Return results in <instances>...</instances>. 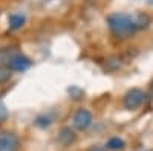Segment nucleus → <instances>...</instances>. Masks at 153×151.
<instances>
[{
  "mask_svg": "<svg viewBox=\"0 0 153 151\" xmlns=\"http://www.w3.org/2000/svg\"><path fill=\"white\" fill-rule=\"evenodd\" d=\"M107 24L112 34L118 38H129L138 31V24L136 20L129 15V14H123V12H115L107 17Z\"/></svg>",
  "mask_w": 153,
  "mask_h": 151,
  "instance_id": "nucleus-1",
  "label": "nucleus"
},
{
  "mask_svg": "<svg viewBox=\"0 0 153 151\" xmlns=\"http://www.w3.org/2000/svg\"><path fill=\"white\" fill-rule=\"evenodd\" d=\"M146 99V93L141 89H130L123 98V105L127 110H136L143 105Z\"/></svg>",
  "mask_w": 153,
  "mask_h": 151,
  "instance_id": "nucleus-2",
  "label": "nucleus"
},
{
  "mask_svg": "<svg viewBox=\"0 0 153 151\" xmlns=\"http://www.w3.org/2000/svg\"><path fill=\"white\" fill-rule=\"evenodd\" d=\"M72 124H74V127L76 130H80V131L87 130L89 127H91V124H92V113L89 110H86V108H80L74 115Z\"/></svg>",
  "mask_w": 153,
  "mask_h": 151,
  "instance_id": "nucleus-3",
  "label": "nucleus"
},
{
  "mask_svg": "<svg viewBox=\"0 0 153 151\" xmlns=\"http://www.w3.org/2000/svg\"><path fill=\"white\" fill-rule=\"evenodd\" d=\"M19 137L12 131H0V151H17Z\"/></svg>",
  "mask_w": 153,
  "mask_h": 151,
  "instance_id": "nucleus-4",
  "label": "nucleus"
},
{
  "mask_svg": "<svg viewBox=\"0 0 153 151\" xmlns=\"http://www.w3.org/2000/svg\"><path fill=\"white\" fill-rule=\"evenodd\" d=\"M6 67H9L12 72H25V70H28L31 67V60L28 57H25L23 54L17 52L11 58V61L8 63Z\"/></svg>",
  "mask_w": 153,
  "mask_h": 151,
  "instance_id": "nucleus-5",
  "label": "nucleus"
},
{
  "mask_svg": "<svg viewBox=\"0 0 153 151\" xmlns=\"http://www.w3.org/2000/svg\"><path fill=\"white\" fill-rule=\"evenodd\" d=\"M76 139V134L75 131L71 128V127H65V128H61L60 133H58V142L63 145V147H69L75 142Z\"/></svg>",
  "mask_w": 153,
  "mask_h": 151,
  "instance_id": "nucleus-6",
  "label": "nucleus"
},
{
  "mask_svg": "<svg viewBox=\"0 0 153 151\" xmlns=\"http://www.w3.org/2000/svg\"><path fill=\"white\" fill-rule=\"evenodd\" d=\"M8 23H9L11 31H17V29H22L23 24L26 23V17L22 15V14H11L9 18H8Z\"/></svg>",
  "mask_w": 153,
  "mask_h": 151,
  "instance_id": "nucleus-7",
  "label": "nucleus"
},
{
  "mask_svg": "<svg viewBox=\"0 0 153 151\" xmlns=\"http://www.w3.org/2000/svg\"><path fill=\"white\" fill-rule=\"evenodd\" d=\"M19 50L16 47H3L0 49V66H8V63L11 61V58L14 57Z\"/></svg>",
  "mask_w": 153,
  "mask_h": 151,
  "instance_id": "nucleus-8",
  "label": "nucleus"
},
{
  "mask_svg": "<svg viewBox=\"0 0 153 151\" xmlns=\"http://www.w3.org/2000/svg\"><path fill=\"white\" fill-rule=\"evenodd\" d=\"M124 141L123 139H120V137H110V139L107 141V144H106V147H107V150H112V151H118V150H123L124 148Z\"/></svg>",
  "mask_w": 153,
  "mask_h": 151,
  "instance_id": "nucleus-9",
  "label": "nucleus"
},
{
  "mask_svg": "<svg viewBox=\"0 0 153 151\" xmlns=\"http://www.w3.org/2000/svg\"><path fill=\"white\" fill-rule=\"evenodd\" d=\"M12 77V70L6 66H0V84H5L11 80Z\"/></svg>",
  "mask_w": 153,
  "mask_h": 151,
  "instance_id": "nucleus-10",
  "label": "nucleus"
},
{
  "mask_svg": "<svg viewBox=\"0 0 153 151\" xmlns=\"http://www.w3.org/2000/svg\"><path fill=\"white\" fill-rule=\"evenodd\" d=\"M35 124L38 125V127H42V128H46L51 125V118L49 116H38L35 119Z\"/></svg>",
  "mask_w": 153,
  "mask_h": 151,
  "instance_id": "nucleus-11",
  "label": "nucleus"
},
{
  "mask_svg": "<svg viewBox=\"0 0 153 151\" xmlns=\"http://www.w3.org/2000/svg\"><path fill=\"white\" fill-rule=\"evenodd\" d=\"M8 108H6V105L0 101V124H3V122H6V119H8Z\"/></svg>",
  "mask_w": 153,
  "mask_h": 151,
  "instance_id": "nucleus-12",
  "label": "nucleus"
},
{
  "mask_svg": "<svg viewBox=\"0 0 153 151\" xmlns=\"http://www.w3.org/2000/svg\"><path fill=\"white\" fill-rule=\"evenodd\" d=\"M69 93L74 96V99H80V96L83 95V92L78 89V87H71V89H69Z\"/></svg>",
  "mask_w": 153,
  "mask_h": 151,
  "instance_id": "nucleus-13",
  "label": "nucleus"
},
{
  "mask_svg": "<svg viewBox=\"0 0 153 151\" xmlns=\"http://www.w3.org/2000/svg\"><path fill=\"white\" fill-rule=\"evenodd\" d=\"M87 151H107L104 147H100V145H94V147H91Z\"/></svg>",
  "mask_w": 153,
  "mask_h": 151,
  "instance_id": "nucleus-14",
  "label": "nucleus"
},
{
  "mask_svg": "<svg viewBox=\"0 0 153 151\" xmlns=\"http://www.w3.org/2000/svg\"><path fill=\"white\" fill-rule=\"evenodd\" d=\"M149 3H152V5H153V0H149Z\"/></svg>",
  "mask_w": 153,
  "mask_h": 151,
  "instance_id": "nucleus-15",
  "label": "nucleus"
},
{
  "mask_svg": "<svg viewBox=\"0 0 153 151\" xmlns=\"http://www.w3.org/2000/svg\"><path fill=\"white\" fill-rule=\"evenodd\" d=\"M141 151H152V150H141Z\"/></svg>",
  "mask_w": 153,
  "mask_h": 151,
  "instance_id": "nucleus-16",
  "label": "nucleus"
},
{
  "mask_svg": "<svg viewBox=\"0 0 153 151\" xmlns=\"http://www.w3.org/2000/svg\"><path fill=\"white\" fill-rule=\"evenodd\" d=\"M152 89H153V81H152Z\"/></svg>",
  "mask_w": 153,
  "mask_h": 151,
  "instance_id": "nucleus-17",
  "label": "nucleus"
}]
</instances>
